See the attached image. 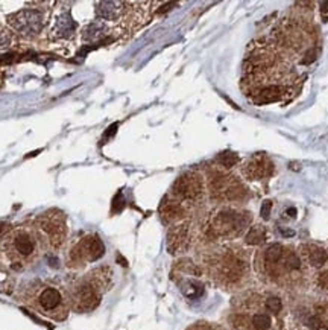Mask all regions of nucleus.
<instances>
[{"instance_id":"f257e3e1","label":"nucleus","mask_w":328,"mask_h":330,"mask_svg":"<svg viewBox=\"0 0 328 330\" xmlns=\"http://www.w3.org/2000/svg\"><path fill=\"white\" fill-rule=\"evenodd\" d=\"M46 251L44 240L33 224L18 226L0 239V264L11 270H26Z\"/></svg>"},{"instance_id":"f03ea898","label":"nucleus","mask_w":328,"mask_h":330,"mask_svg":"<svg viewBox=\"0 0 328 330\" xmlns=\"http://www.w3.org/2000/svg\"><path fill=\"white\" fill-rule=\"evenodd\" d=\"M24 304L38 315L52 320L64 321L70 312V302L67 292L50 282H36L24 294Z\"/></svg>"},{"instance_id":"7ed1b4c3","label":"nucleus","mask_w":328,"mask_h":330,"mask_svg":"<svg viewBox=\"0 0 328 330\" xmlns=\"http://www.w3.org/2000/svg\"><path fill=\"white\" fill-rule=\"evenodd\" d=\"M40 232L46 248L58 250L67 240V219L61 210L50 208L36 218L33 224Z\"/></svg>"},{"instance_id":"20e7f679","label":"nucleus","mask_w":328,"mask_h":330,"mask_svg":"<svg viewBox=\"0 0 328 330\" xmlns=\"http://www.w3.org/2000/svg\"><path fill=\"white\" fill-rule=\"evenodd\" d=\"M100 286V278L94 272L82 278L79 283L73 284V288L68 292L70 309L76 312H90L96 309L100 303L102 296Z\"/></svg>"},{"instance_id":"39448f33","label":"nucleus","mask_w":328,"mask_h":330,"mask_svg":"<svg viewBox=\"0 0 328 330\" xmlns=\"http://www.w3.org/2000/svg\"><path fill=\"white\" fill-rule=\"evenodd\" d=\"M105 254V245L97 234H87L70 248L67 265L70 268H81L90 262L99 260Z\"/></svg>"},{"instance_id":"423d86ee","label":"nucleus","mask_w":328,"mask_h":330,"mask_svg":"<svg viewBox=\"0 0 328 330\" xmlns=\"http://www.w3.org/2000/svg\"><path fill=\"white\" fill-rule=\"evenodd\" d=\"M8 24L24 38H35L38 36L46 26L44 12L40 10L26 8L8 16Z\"/></svg>"},{"instance_id":"0eeeda50","label":"nucleus","mask_w":328,"mask_h":330,"mask_svg":"<svg viewBox=\"0 0 328 330\" xmlns=\"http://www.w3.org/2000/svg\"><path fill=\"white\" fill-rule=\"evenodd\" d=\"M172 198L182 201L198 200L204 194V181L202 176L195 172H187L181 175L172 186Z\"/></svg>"},{"instance_id":"6e6552de","label":"nucleus","mask_w":328,"mask_h":330,"mask_svg":"<svg viewBox=\"0 0 328 330\" xmlns=\"http://www.w3.org/2000/svg\"><path fill=\"white\" fill-rule=\"evenodd\" d=\"M274 170V164L272 162L266 157V156H254L246 168H245V174L251 178V180H262L266 178L272 174Z\"/></svg>"},{"instance_id":"1a4fd4ad","label":"nucleus","mask_w":328,"mask_h":330,"mask_svg":"<svg viewBox=\"0 0 328 330\" xmlns=\"http://www.w3.org/2000/svg\"><path fill=\"white\" fill-rule=\"evenodd\" d=\"M76 30V23L73 22L71 16L67 11H62L61 14H58V17L53 22L52 26V35L56 40H70L73 38Z\"/></svg>"},{"instance_id":"9d476101","label":"nucleus","mask_w":328,"mask_h":330,"mask_svg":"<svg viewBox=\"0 0 328 330\" xmlns=\"http://www.w3.org/2000/svg\"><path fill=\"white\" fill-rule=\"evenodd\" d=\"M243 226V218L239 213L224 210L221 213H217L214 218V228L217 232H230L234 228H240Z\"/></svg>"},{"instance_id":"9b49d317","label":"nucleus","mask_w":328,"mask_h":330,"mask_svg":"<svg viewBox=\"0 0 328 330\" xmlns=\"http://www.w3.org/2000/svg\"><path fill=\"white\" fill-rule=\"evenodd\" d=\"M125 4L122 2H97L96 4V16L100 20H117L123 12Z\"/></svg>"},{"instance_id":"f8f14e48","label":"nucleus","mask_w":328,"mask_h":330,"mask_svg":"<svg viewBox=\"0 0 328 330\" xmlns=\"http://www.w3.org/2000/svg\"><path fill=\"white\" fill-rule=\"evenodd\" d=\"M281 96H283V88L277 87V86H271V87L260 90L254 100H255V104H271V102L280 100Z\"/></svg>"},{"instance_id":"ddd939ff","label":"nucleus","mask_w":328,"mask_h":330,"mask_svg":"<svg viewBox=\"0 0 328 330\" xmlns=\"http://www.w3.org/2000/svg\"><path fill=\"white\" fill-rule=\"evenodd\" d=\"M186 238H187V226H178L176 228H173L169 234V250L175 252L176 250L182 248Z\"/></svg>"},{"instance_id":"4468645a","label":"nucleus","mask_w":328,"mask_h":330,"mask_svg":"<svg viewBox=\"0 0 328 330\" xmlns=\"http://www.w3.org/2000/svg\"><path fill=\"white\" fill-rule=\"evenodd\" d=\"M283 251H284L283 246L278 245V244H274V245H271V246L266 250V252H265V262H266V265H268L269 268H274L275 265H278Z\"/></svg>"},{"instance_id":"2eb2a0df","label":"nucleus","mask_w":328,"mask_h":330,"mask_svg":"<svg viewBox=\"0 0 328 330\" xmlns=\"http://www.w3.org/2000/svg\"><path fill=\"white\" fill-rule=\"evenodd\" d=\"M280 262H281V265H283L286 270H290V271L300 270V266H301L300 258H298L295 252H292V251H283ZM280 262H278V264H280Z\"/></svg>"},{"instance_id":"dca6fc26","label":"nucleus","mask_w":328,"mask_h":330,"mask_svg":"<svg viewBox=\"0 0 328 330\" xmlns=\"http://www.w3.org/2000/svg\"><path fill=\"white\" fill-rule=\"evenodd\" d=\"M309 260L313 266H322L327 262V252L322 248L312 246V250L309 251Z\"/></svg>"},{"instance_id":"f3484780","label":"nucleus","mask_w":328,"mask_h":330,"mask_svg":"<svg viewBox=\"0 0 328 330\" xmlns=\"http://www.w3.org/2000/svg\"><path fill=\"white\" fill-rule=\"evenodd\" d=\"M266 239V233L262 227H252L249 230V233L246 234V242L249 245H257V244H262L265 242Z\"/></svg>"},{"instance_id":"a211bd4d","label":"nucleus","mask_w":328,"mask_h":330,"mask_svg":"<svg viewBox=\"0 0 328 330\" xmlns=\"http://www.w3.org/2000/svg\"><path fill=\"white\" fill-rule=\"evenodd\" d=\"M239 162V156L234 152H222L217 157V163L224 168H233Z\"/></svg>"},{"instance_id":"6ab92c4d","label":"nucleus","mask_w":328,"mask_h":330,"mask_svg":"<svg viewBox=\"0 0 328 330\" xmlns=\"http://www.w3.org/2000/svg\"><path fill=\"white\" fill-rule=\"evenodd\" d=\"M252 324L257 330H268L271 327V318H269V315L259 314L252 318Z\"/></svg>"},{"instance_id":"aec40b11","label":"nucleus","mask_w":328,"mask_h":330,"mask_svg":"<svg viewBox=\"0 0 328 330\" xmlns=\"http://www.w3.org/2000/svg\"><path fill=\"white\" fill-rule=\"evenodd\" d=\"M281 300L280 298H277V297H271V298H268V302H266V308L272 312V314H278L280 310H281Z\"/></svg>"},{"instance_id":"412c9836","label":"nucleus","mask_w":328,"mask_h":330,"mask_svg":"<svg viewBox=\"0 0 328 330\" xmlns=\"http://www.w3.org/2000/svg\"><path fill=\"white\" fill-rule=\"evenodd\" d=\"M316 316L319 318L322 326H328V304H322L318 308Z\"/></svg>"},{"instance_id":"4be33fe9","label":"nucleus","mask_w":328,"mask_h":330,"mask_svg":"<svg viewBox=\"0 0 328 330\" xmlns=\"http://www.w3.org/2000/svg\"><path fill=\"white\" fill-rule=\"evenodd\" d=\"M316 56H318V50H316V49H310V50L306 54V58L303 60V62H304V64H310V62H313V61L316 60Z\"/></svg>"},{"instance_id":"5701e85b","label":"nucleus","mask_w":328,"mask_h":330,"mask_svg":"<svg viewBox=\"0 0 328 330\" xmlns=\"http://www.w3.org/2000/svg\"><path fill=\"white\" fill-rule=\"evenodd\" d=\"M271 207H272V202H271V201H265V202H263V206H262V212H260L263 219H269Z\"/></svg>"},{"instance_id":"b1692460","label":"nucleus","mask_w":328,"mask_h":330,"mask_svg":"<svg viewBox=\"0 0 328 330\" xmlns=\"http://www.w3.org/2000/svg\"><path fill=\"white\" fill-rule=\"evenodd\" d=\"M189 330H217V328H216L214 326L207 324V322H198V324L192 326Z\"/></svg>"},{"instance_id":"393cba45","label":"nucleus","mask_w":328,"mask_h":330,"mask_svg":"<svg viewBox=\"0 0 328 330\" xmlns=\"http://www.w3.org/2000/svg\"><path fill=\"white\" fill-rule=\"evenodd\" d=\"M318 282H319L321 288H324V289H328V271H324V272H321V274H319V278H318Z\"/></svg>"},{"instance_id":"a878e982","label":"nucleus","mask_w":328,"mask_h":330,"mask_svg":"<svg viewBox=\"0 0 328 330\" xmlns=\"http://www.w3.org/2000/svg\"><path fill=\"white\" fill-rule=\"evenodd\" d=\"M321 11H322V14H327V12H328V2H322V4H321Z\"/></svg>"},{"instance_id":"bb28decb","label":"nucleus","mask_w":328,"mask_h":330,"mask_svg":"<svg viewBox=\"0 0 328 330\" xmlns=\"http://www.w3.org/2000/svg\"><path fill=\"white\" fill-rule=\"evenodd\" d=\"M289 216H292V218H295V214H297V210L294 208V207H290V208H287V212H286Z\"/></svg>"},{"instance_id":"cd10ccee","label":"nucleus","mask_w":328,"mask_h":330,"mask_svg":"<svg viewBox=\"0 0 328 330\" xmlns=\"http://www.w3.org/2000/svg\"><path fill=\"white\" fill-rule=\"evenodd\" d=\"M2 230H3V228H2V226H0V239H2Z\"/></svg>"}]
</instances>
